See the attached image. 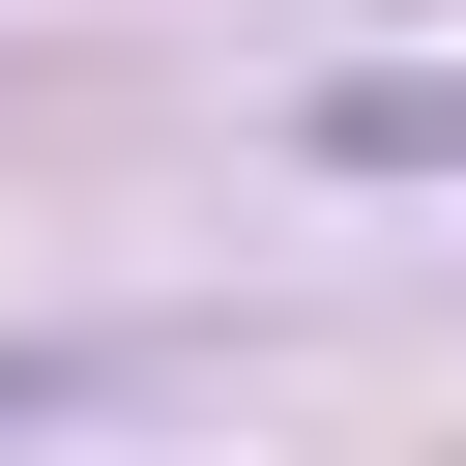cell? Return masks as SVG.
<instances>
[{
    "label": "cell",
    "mask_w": 466,
    "mask_h": 466,
    "mask_svg": "<svg viewBox=\"0 0 466 466\" xmlns=\"http://www.w3.org/2000/svg\"><path fill=\"white\" fill-rule=\"evenodd\" d=\"M320 146H379V175H466V87H350Z\"/></svg>",
    "instance_id": "obj_1"
}]
</instances>
